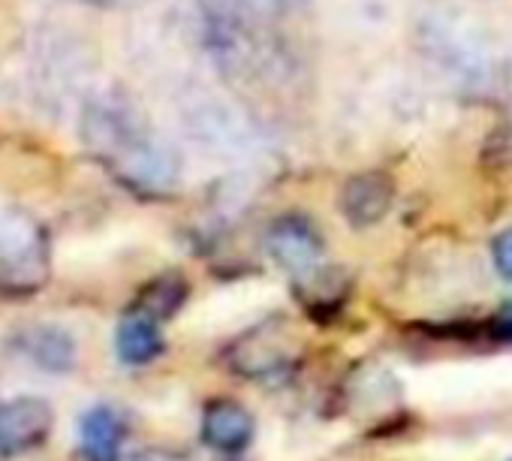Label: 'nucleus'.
Wrapping results in <instances>:
<instances>
[{
    "label": "nucleus",
    "mask_w": 512,
    "mask_h": 461,
    "mask_svg": "<svg viewBox=\"0 0 512 461\" xmlns=\"http://www.w3.org/2000/svg\"><path fill=\"white\" fill-rule=\"evenodd\" d=\"M85 148L133 193L163 196L175 187L181 160L139 109L121 94H100L82 112Z\"/></svg>",
    "instance_id": "obj_1"
},
{
    "label": "nucleus",
    "mask_w": 512,
    "mask_h": 461,
    "mask_svg": "<svg viewBox=\"0 0 512 461\" xmlns=\"http://www.w3.org/2000/svg\"><path fill=\"white\" fill-rule=\"evenodd\" d=\"M52 278V245L46 226L22 211L0 208V299H31Z\"/></svg>",
    "instance_id": "obj_2"
},
{
    "label": "nucleus",
    "mask_w": 512,
    "mask_h": 461,
    "mask_svg": "<svg viewBox=\"0 0 512 461\" xmlns=\"http://www.w3.org/2000/svg\"><path fill=\"white\" fill-rule=\"evenodd\" d=\"M266 251L269 257L290 275H311L320 269L323 260V236L317 233V226L302 217V214H284L272 220L266 233Z\"/></svg>",
    "instance_id": "obj_3"
},
{
    "label": "nucleus",
    "mask_w": 512,
    "mask_h": 461,
    "mask_svg": "<svg viewBox=\"0 0 512 461\" xmlns=\"http://www.w3.org/2000/svg\"><path fill=\"white\" fill-rule=\"evenodd\" d=\"M55 413L43 398H13L0 404V458H16L43 446L52 434Z\"/></svg>",
    "instance_id": "obj_4"
},
{
    "label": "nucleus",
    "mask_w": 512,
    "mask_h": 461,
    "mask_svg": "<svg viewBox=\"0 0 512 461\" xmlns=\"http://www.w3.org/2000/svg\"><path fill=\"white\" fill-rule=\"evenodd\" d=\"M392 205H395V181L380 169L350 175L338 196V208L353 229L380 223L392 211Z\"/></svg>",
    "instance_id": "obj_5"
},
{
    "label": "nucleus",
    "mask_w": 512,
    "mask_h": 461,
    "mask_svg": "<svg viewBox=\"0 0 512 461\" xmlns=\"http://www.w3.org/2000/svg\"><path fill=\"white\" fill-rule=\"evenodd\" d=\"M16 350L31 359V365L49 371V374H67L76 368V356H79V347H76V338L61 329V326H52V323H37V326H28L25 332L16 335Z\"/></svg>",
    "instance_id": "obj_6"
},
{
    "label": "nucleus",
    "mask_w": 512,
    "mask_h": 461,
    "mask_svg": "<svg viewBox=\"0 0 512 461\" xmlns=\"http://www.w3.org/2000/svg\"><path fill=\"white\" fill-rule=\"evenodd\" d=\"M202 440L217 452H241L253 440V416L244 404L214 398L202 410Z\"/></svg>",
    "instance_id": "obj_7"
},
{
    "label": "nucleus",
    "mask_w": 512,
    "mask_h": 461,
    "mask_svg": "<svg viewBox=\"0 0 512 461\" xmlns=\"http://www.w3.org/2000/svg\"><path fill=\"white\" fill-rule=\"evenodd\" d=\"M124 437H127V422L109 404H97L85 410L79 419V446L88 461H118Z\"/></svg>",
    "instance_id": "obj_8"
},
{
    "label": "nucleus",
    "mask_w": 512,
    "mask_h": 461,
    "mask_svg": "<svg viewBox=\"0 0 512 461\" xmlns=\"http://www.w3.org/2000/svg\"><path fill=\"white\" fill-rule=\"evenodd\" d=\"M166 341L160 332V323L139 314V311H127L118 323L115 332V353L124 365H148L163 353Z\"/></svg>",
    "instance_id": "obj_9"
},
{
    "label": "nucleus",
    "mask_w": 512,
    "mask_h": 461,
    "mask_svg": "<svg viewBox=\"0 0 512 461\" xmlns=\"http://www.w3.org/2000/svg\"><path fill=\"white\" fill-rule=\"evenodd\" d=\"M187 293H190V287L178 272H163V275H157L154 281H148L139 290L130 311H139V314L163 323V320H169V317H175L181 311V305L187 302Z\"/></svg>",
    "instance_id": "obj_10"
},
{
    "label": "nucleus",
    "mask_w": 512,
    "mask_h": 461,
    "mask_svg": "<svg viewBox=\"0 0 512 461\" xmlns=\"http://www.w3.org/2000/svg\"><path fill=\"white\" fill-rule=\"evenodd\" d=\"M217 4L250 19V22H260V19H272V16L293 10L296 0H217Z\"/></svg>",
    "instance_id": "obj_11"
},
{
    "label": "nucleus",
    "mask_w": 512,
    "mask_h": 461,
    "mask_svg": "<svg viewBox=\"0 0 512 461\" xmlns=\"http://www.w3.org/2000/svg\"><path fill=\"white\" fill-rule=\"evenodd\" d=\"M485 332L497 344H512V302H506L494 317L485 320Z\"/></svg>",
    "instance_id": "obj_12"
},
{
    "label": "nucleus",
    "mask_w": 512,
    "mask_h": 461,
    "mask_svg": "<svg viewBox=\"0 0 512 461\" xmlns=\"http://www.w3.org/2000/svg\"><path fill=\"white\" fill-rule=\"evenodd\" d=\"M491 257H494L497 272H500L506 281H512V226L503 229V233L491 242Z\"/></svg>",
    "instance_id": "obj_13"
},
{
    "label": "nucleus",
    "mask_w": 512,
    "mask_h": 461,
    "mask_svg": "<svg viewBox=\"0 0 512 461\" xmlns=\"http://www.w3.org/2000/svg\"><path fill=\"white\" fill-rule=\"evenodd\" d=\"M124 461H187L184 455H175V452H163V449H151V452H139V455H130Z\"/></svg>",
    "instance_id": "obj_14"
},
{
    "label": "nucleus",
    "mask_w": 512,
    "mask_h": 461,
    "mask_svg": "<svg viewBox=\"0 0 512 461\" xmlns=\"http://www.w3.org/2000/svg\"><path fill=\"white\" fill-rule=\"evenodd\" d=\"M88 4H97V7H109V4H115V0H88Z\"/></svg>",
    "instance_id": "obj_15"
}]
</instances>
